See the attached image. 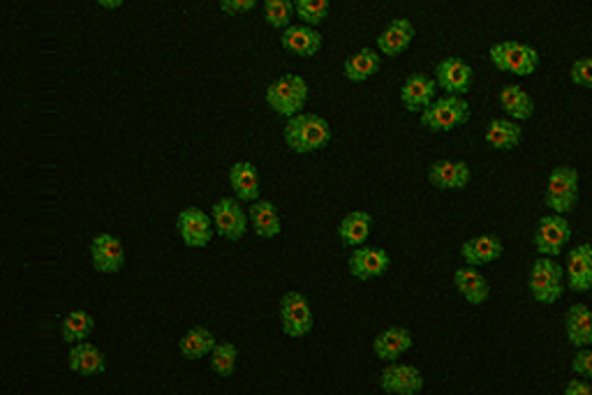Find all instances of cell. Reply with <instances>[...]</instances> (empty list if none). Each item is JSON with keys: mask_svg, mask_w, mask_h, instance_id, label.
<instances>
[{"mask_svg": "<svg viewBox=\"0 0 592 395\" xmlns=\"http://www.w3.org/2000/svg\"><path fill=\"white\" fill-rule=\"evenodd\" d=\"M331 125L324 116L310 114V111H301L292 118H287L283 139L287 148L296 155H310L322 151L331 144Z\"/></svg>", "mask_w": 592, "mask_h": 395, "instance_id": "obj_1", "label": "cell"}, {"mask_svg": "<svg viewBox=\"0 0 592 395\" xmlns=\"http://www.w3.org/2000/svg\"><path fill=\"white\" fill-rule=\"evenodd\" d=\"M310 98L308 81L299 77V74H283V77L273 79L269 86H266L264 102L276 116L292 118L301 111H306V104Z\"/></svg>", "mask_w": 592, "mask_h": 395, "instance_id": "obj_2", "label": "cell"}, {"mask_svg": "<svg viewBox=\"0 0 592 395\" xmlns=\"http://www.w3.org/2000/svg\"><path fill=\"white\" fill-rule=\"evenodd\" d=\"M472 118V107L463 95H438L428 107L419 114L421 125L428 132H451L468 125Z\"/></svg>", "mask_w": 592, "mask_h": 395, "instance_id": "obj_3", "label": "cell"}, {"mask_svg": "<svg viewBox=\"0 0 592 395\" xmlns=\"http://www.w3.org/2000/svg\"><path fill=\"white\" fill-rule=\"evenodd\" d=\"M488 58L495 70L514 74V77H530L539 67V51L528 42L502 40L488 47Z\"/></svg>", "mask_w": 592, "mask_h": 395, "instance_id": "obj_4", "label": "cell"}, {"mask_svg": "<svg viewBox=\"0 0 592 395\" xmlns=\"http://www.w3.org/2000/svg\"><path fill=\"white\" fill-rule=\"evenodd\" d=\"M528 289L537 303L542 305L558 303L567 289L565 268L555 262V257L539 255L530 266Z\"/></svg>", "mask_w": 592, "mask_h": 395, "instance_id": "obj_5", "label": "cell"}, {"mask_svg": "<svg viewBox=\"0 0 592 395\" xmlns=\"http://www.w3.org/2000/svg\"><path fill=\"white\" fill-rule=\"evenodd\" d=\"M579 181V169L569 165L555 167L544 188V206L551 213H574L576 206H579Z\"/></svg>", "mask_w": 592, "mask_h": 395, "instance_id": "obj_6", "label": "cell"}, {"mask_svg": "<svg viewBox=\"0 0 592 395\" xmlns=\"http://www.w3.org/2000/svg\"><path fill=\"white\" fill-rule=\"evenodd\" d=\"M278 317H280V329H283L287 338H294V340L306 338L315 326V315H313V308H310L308 296L296 292V289L283 294V298H280Z\"/></svg>", "mask_w": 592, "mask_h": 395, "instance_id": "obj_7", "label": "cell"}, {"mask_svg": "<svg viewBox=\"0 0 592 395\" xmlns=\"http://www.w3.org/2000/svg\"><path fill=\"white\" fill-rule=\"evenodd\" d=\"M213 218V227H216V234L225 241L239 243L243 236L248 234L250 227V218H248V208L243 206V201L236 197H222L213 204L211 211Z\"/></svg>", "mask_w": 592, "mask_h": 395, "instance_id": "obj_8", "label": "cell"}, {"mask_svg": "<svg viewBox=\"0 0 592 395\" xmlns=\"http://www.w3.org/2000/svg\"><path fill=\"white\" fill-rule=\"evenodd\" d=\"M569 241H572V225H569L567 215L549 213L537 220L535 238H532L537 255L558 259V255L567 248Z\"/></svg>", "mask_w": 592, "mask_h": 395, "instance_id": "obj_9", "label": "cell"}, {"mask_svg": "<svg viewBox=\"0 0 592 395\" xmlns=\"http://www.w3.org/2000/svg\"><path fill=\"white\" fill-rule=\"evenodd\" d=\"M176 231H179L185 248L202 250L213 241L216 227H213L211 215L202 211V208L185 206L183 211L176 215Z\"/></svg>", "mask_w": 592, "mask_h": 395, "instance_id": "obj_10", "label": "cell"}, {"mask_svg": "<svg viewBox=\"0 0 592 395\" xmlns=\"http://www.w3.org/2000/svg\"><path fill=\"white\" fill-rule=\"evenodd\" d=\"M391 257L384 248H377V245H359V248H352V255L347 259V271L354 280L359 282H370L382 278L384 273L389 271Z\"/></svg>", "mask_w": 592, "mask_h": 395, "instance_id": "obj_11", "label": "cell"}, {"mask_svg": "<svg viewBox=\"0 0 592 395\" xmlns=\"http://www.w3.org/2000/svg\"><path fill=\"white\" fill-rule=\"evenodd\" d=\"M435 81H438V88L442 93L449 95H468L472 84H475V70L468 61L458 56H447L435 65Z\"/></svg>", "mask_w": 592, "mask_h": 395, "instance_id": "obj_12", "label": "cell"}, {"mask_svg": "<svg viewBox=\"0 0 592 395\" xmlns=\"http://www.w3.org/2000/svg\"><path fill=\"white\" fill-rule=\"evenodd\" d=\"M424 386V372L410 363H387L380 375V389L389 395H419Z\"/></svg>", "mask_w": 592, "mask_h": 395, "instance_id": "obj_13", "label": "cell"}, {"mask_svg": "<svg viewBox=\"0 0 592 395\" xmlns=\"http://www.w3.org/2000/svg\"><path fill=\"white\" fill-rule=\"evenodd\" d=\"M88 252H91V264L98 273L116 275V273L123 271L125 248L118 236L102 231V234L93 236L91 245H88Z\"/></svg>", "mask_w": 592, "mask_h": 395, "instance_id": "obj_14", "label": "cell"}, {"mask_svg": "<svg viewBox=\"0 0 592 395\" xmlns=\"http://www.w3.org/2000/svg\"><path fill=\"white\" fill-rule=\"evenodd\" d=\"M472 181V169L463 160H438L428 167V183L440 192H463Z\"/></svg>", "mask_w": 592, "mask_h": 395, "instance_id": "obj_15", "label": "cell"}, {"mask_svg": "<svg viewBox=\"0 0 592 395\" xmlns=\"http://www.w3.org/2000/svg\"><path fill=\"white\" fill-rule=\"evenodd\" d=\"M438 93L440 88L435 77L426 72H412L401 86V104L412 114H421L428 104L438 98Z\"/></svg>", "mask_w": 592, "mask_h": 395, "instance_id": "obj_16", "label": "cell"}, {"mask_svg": "<svg viewBox=\"0 0 592 395\" xmlns=\"http://www.w3.org/2000/svg\"><path fill=\"white\" fill-rule=\"evenodd\" d=\"M567 287L576 294H586L592 289V243H579L567 252L565 264Z\"/></svg>", "mask_w": 592, "mask_h": 395, "instance_id": "obj_17", "label": "cell"}, {"mask_svg": "<svg viewBox=\"0 0 592 395\" xmlns=\"http://www.w3.org/2000/svg\"><path fill=\"white\" fill-rule=\"evenodd\" d=\"M324 37L317 31L315 26L308 24H292L287 26L283 35H280V47H283L287 54L299 56V58H313L322 51Z\"/></svg>", "mask_w": 592, "mask_h": 395, "instance_id": "obj_18", "label": "cell"}, {"mask_svg": "<svg viewBox=\"0 0 592 395\" xmlns=\"http://www.w3.org/2000/svg\"><path fill=\"white\" fill-rule=\"evenodd\" d=\"M414 37H417V28H414L412 21L405 17H396L384 26V31L380 35H377V51L387 58H398L410 49Z\"/></svg>", "mask_w": 592, "mask_h": 395, "instance_id": "obj_19", "label": "cell"}, {"mask_svg": "<svg viewBox=\"0 0 592 395\" xmlns=\"http://www.w3.org/2000/svg\"><path fill=\"white\" fill-rule=\"evenodd\" d=\"M502 255H505V243L495 234L472 236L461 245V257L468 266L484 268L488 264L498 262Z\"/></svg>", "mask_w": 592, "mask_h": 395, "instance_id": "obj_20", "label": "cell"}, {"mask_svg": "<svg viewBox=\"0 0 592 395\" xmlns=\"http://www.w3.org/2000/svg\"><path fill=\"white\" fill-rule=\"evenodd\" d=\"M412 345L414 338L405 326H389V329L375 335L373 354L384 363H394L401 361V356L410 352Z\"/></svg>", "mask_w": 592, "mask_h": 395, "instance_id": "obj_21", "label": "cell"}, {"mask_svg": "<svg viewBox=\"0 0 592 395\" xmlns=\"http://www.w3.org/2000/svg\"><path fill=\"white\" fill-rule=\"evenodd\" d=\"M454 287L463 296L465 303L470 305H484L491 296V285H488L486 275L477 266H461L454 273Z\"/></svg>", "mask_w": 592, "mask_h": 395, "instance_id": "obj_22", "label": "cell"}, {"mask_svg": "<svg viewBox=\"0 0 592 395\" xmlns=\"http://www.w3.org/2000/svg\"><path fill=\"white\" fill-rule=\"evenodd\" d=\"M68 368L81 377H98L107 370V359L100 347H95L93 342L84 340V342H77V345H70Z\"/></svg>", "mask_w": 592, "mask_h": 395, "instance_id": "obj_23", "label": "cell"}, {"mask_svg": "<svg viewBox=\"0 0 592 395\" xmlns=\"http://www.w3.org/2000/svg\"><path fill=\"white\" fill-rule=\"evenodd\" d=\"M229 185H232L234 197L243 201V204H250V201L259 199V192H262V181H259V171L248 160H239L229 167Z\"/></svg>", "mask_w": 592, "mask_h": 395, "instance_id": "obj_24", "label": "cell"}, {"mask_svg": "<svg viewBox=\"0 0 592 395\" xmlns=\"http://www.w3.org/2000/svg\"><path fill=\"white\" fill-rule=\"evenodd\" d=\"M248 218H250V227H253L255 234L259 238H264V241H271V238L280 236V231H283L278 206L269 199L250 201Z\"/></svg>", "mask_w": 592, "mask_h": 395, "instance_id": "obj_25", "label": "cell"}, {"mask_svg": "<svg viewBox=\"0 0 592 395\" xmlns=\"http://www.w3.org/2000/svg\"><path fill=\"white\" fill-rule=\"evenodd\" d=\"M484 139L486 144L495 148V151H514V148L523 141V128L521 123L514 121V118L509 116H498V118H491L486 125V132H484Z\"/></svg>", "mask_w": 592, "mask_h": 395, "instance_id": "obj_26", "label": "cell"}, {"mask_svg": "<svg viewBox=\"0 0 592 395\" xmlns=\"http://www.w3.org/2000/svg\"><path fill=\"white\" fill-rule=\"evenodd\" d=\"M498 102H500L502 114L514 118L518 123L530 121V118L535 116V100H532V95L525 91L521 84L502 86L498 93Z\"/></svg>", "mask_w": 592, "mask_h": 395, "instance_id": "obj_27", "label": "cell"}, {"mask_svg": "<svg viewBox=\"0 0 592 395\" xmlns=\"http://www.w3.org/2000/svg\"><path fill=\"white\" fill-rule=\"evenodd\" d=\"M565 333L572 347H592V308L586 303L569 305L565 315Z\"/></svg>", "mask_w": 592, "mask_h": 395, "instance_id": "obj_28", "label": "cell"}, {"mask_svg": "<svg viewBox=\"0 0 592 395\" xmlns=\"http://www.w3.org/2000/svg\"><path fill=\"white\" fill-rule=\"evenodd\" d=\"M382 67V54L373 47H361L357 54L347 56L343 63V74L352 84H364L370 77H375Z\"/></svg>", "mask_w": 592, "mask_h": 395, "instance_id": "obj_29", "label": "cell"}, {"mask_svg": "<svg viewBox=\"0 0 592 395\" xmlns=\"http://www.w3.org/2000/svg\"><path fill=\"white\" fill-rule=\"evenodd\" d=\"M373 215L366 211H350L340 220L338 225V238L345 248H359V245L368 243L370 234H373Z\"/></svg>", "mask_w": 592, "mask_h": 395, "instance_id": "obj_30", "label": "cell"}, {"mask_svg": "<svg viewBox=\"0 0 592 395\" xmlns=\"http://www.w3.org/2000/svg\"><path fill=\"white\" fill-rule=\"evenodd\" d=\"M216 335L206 326H192L185 331L179 340V354L185 361H202L216 347Z\"/></svg>", "mask_w": 592, "mask_h": 395, "instance_id": "obj_31", "label": "cell"}, {"mask_svg": "<svg viewBox=\"0 0 592 395\" xmlns=\"http://www.w3.org/2000/svg\"><path fill=\"white\" fill-rule=\"evenodd\" d=\"M95 329V317L86 310H70L61 322V338L65 345H77V342L88 340V335Z\"/></svg>", "mask_w": 592, "mask_h": 395, "instance_id": "obj_32", "label": "cell"}, {"mask_svg": "<svg viewBox=\"0 0 592 395\" xmlns=\"http://www.w3.org/2000/svg\"><path fill=\"white\" fill-rule=\"evenodd\" d=\"M211 370L218 377H232L236 372V363H239V349L232 342H216L213 352L209 354Z\"/></svg>", "mask_w": 592, "mask_h": 395, "instance_id": "obj_33", "label": "cell"}, {"mask_svg": "<svg viewBox=\"0 0 592 395\" xmlns=\"http://www.w3.org/2000/svg\"><path fill=\"white\" fill-rule=\"evenodd\" d=\"M294 10L301 24L317 28L329 19L331 0H294Z\"/></svg>", "mask_w": 592, "mask_h": 395, "instance_id": "obj_34", "label": "cell"}, {"mask_svg": "<svg viewBox=\"0 0 592 395\" xmlns=\"http://www.w3.org/2000/svg\"><path fill=\"white\" fill-rule=\"evenodd\" d=\"M294 14V0H264V19L271 28L285 31L287 26H292Z\"/></svg>", "mask_w": 592, "mask_h": 395, "instance_id": "obj_35", "label": "cell"}, {"mask_svg": "<svg viewBox=\"0 0 592 395\" xmlns=\"http://www.w3.org/2000/svg\"><path fill=\"white\" fill-rule=\"evenodd\" d=\"M569 79L579 88H592V56H583L579 61H574L572 70H569Z\"/></svg>", "mask_w": 592, "mask_h": 395, "instance_id": "obj_36", "label": "cell"}, {"mask_svg": "<svg viewBox=\"0 0 592 395\" xmlns=\"http://www.w3.org/2000/svg\"><path fill=\"white\" fill-rule=\"evenodd\" d=\"M572 370H574V375L586 377L592 382V347L576 349V354L572 359Z\"/></svg>", "mask_w": 592, "mask_h": 395, "instance_id": "obj_37", "label": "cell"}, {"mask_svg": "<svg viewBox=\"0 0 592 395\" xmlns=\"http://www.w3.org/2000/svg\"><path fill=\"white\" fill-rule=\"evenodd\" d=\"M257 0H220V10L229 14V17H236V14H246L255 10Z\"/></svg>", "mask_w": 592, "mask_h": 395, "instance_id": "obj_38", "label": "cell"}, {"mask_svg": "<svg viewBox=\"0 0 592 395\" xmlns=\"http://www.w3.org/2000/svg\"><path fill=\"white\" fill-rule=\"evenodd\" d=\"M565 395H592V382L586 377H579L576 375L574 379H569L565 391Z\"/></svg>", "mask_w": 592, "mask_h": 395, "instance_id": "obj_39", "label": "cell"}, {"mask_svg": "<svg viewBox=\"0 0 592 395\" xmlns=\"http://www.w3.org/2000/svg\"><path fill=\"white\" fill-rule=\"evenodd\" d=\"M125 3H128V0H98V5L102 7V10H109V12L121 10Z\"/></svg>", "mask_w": 592, "mask_h": 395, "instance_id": "obj_40", "label": "cell"}, {"mask_svg": "<svg viewBox=\"0 0 592 395\" xmlns=\"http://www.w3.org/2000/svg\"><path fill=\"white\" fill-rule=\"evenodd\" d=\"M590 294H592V289H590Z\"/></svg>", "mask_w": 592, "mask_h": 395, "instance_id": "obj_41", "label": "cell"}]
</instances>
